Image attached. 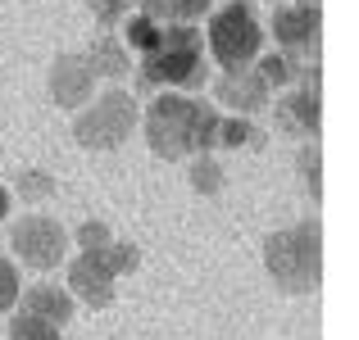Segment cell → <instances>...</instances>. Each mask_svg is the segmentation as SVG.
<instances>
[{"mask_svg": "<svg viewBox=\"0 0 359 340\" xmlns=\"http://www.w3.org/2000/svg\"><path fill=\"white\" fill-rule=\"evenodd\" d=\"M100 259L109 263V272H114V277H128V272L141 268V250L132 241H109L105 250H100Z\"/></svg>", "mask_w": 359, "mask_h": 340, "instance_id": "603a6c76", "label": "cell"}, {"mask_svg": "<svg viewBox=\"0 0 359 340\" xmlns=\"http://www.w3.org/2000/svg\"><path fill=\"white\" fill-rule=\"evenodd\" d=\"M214 146H223V150H259L264 132L255 127L250 118H241V113H223L219 118V141H214Z\"/></svg>", "mask_w": 359, "mask_h": 340, "instance_id": "2e32d148", "label": "cell"}, {"mask_svg": "<svg viewBox=\"0 0 359 340\" xmlns=\"http://www.w3.org/2000/svg\"><path fill=\"white\" fill-rule=\"evenodd\" d=\"M210 69H205V41L201 27L191 23H164L159 32V45L141 59V82L159 91H187L191 96L196 87H205Z\"/></svg>", "mask_w": 359, "mask_h": 340, "instance_id": "3957f363", "label": "cell"}, {"mask_svg": "<svg viewBox=\"0 0 359 340\" xmlns=\"http://www.w3.org/2000/svg\"><path fill=\"white\" fill-rule=\"evenodd\" d=\"M137 122H141L137 96L123 91V87H109L73 113V141H78L82 150H118L123 141L132 136Z\"/></svg>", "mask_w": 359, "mask_h": 340, "instance_id": "277c9868", "label": "cell"}, {"mask_svg": "<svg viewBox=\"0 0 359 340\" xmlns=\"http://www.w3.org/2000/svg\"><path fill=\"white\" fill-rule=\"evenodd\" d=\"M205 50L223 64V73L250 69L264 55V23L255 14L250 0H228L223 9H214L210 32H205Z\"/></svg>", "mask_w": 359, "mask_h": 340, "instance_id": "5b68a950", "label": "cell"}, {"mask_svg": "<svg viewBox=\"0 0 359 340\" xmlns=\"http://www.w3.org/2000/svg\"><path fill=\"white\" fill-rule=\"evenodd\" d=\"M55 191H60V186H55V173H46V168H23V173L14 177V191L9 195H18V200L23 204H46V200H55Z\"/></svg>", "mask_w": 359, "mask_h": 340, "instance_id": "e0dca14e", "label": "cell"}, {"mask_svg": "<svg viewBox=\"0 0 359 340\" xmlns=\"http://www.w3.org/2000/svg\"><path fill=\"white\" fill-rule=\"evenodd\" d=\"M159 32H164V23H159V18H150L146 9H137V14L128 18V41H123V45H128L132 55H141V59H146V55L159 45Z\"/></svg>", "mask_w": 359, "mask_h": 340, "instance_id": "d6986e66", "label": "cell"}, {"mask_svg": "<svg viewBox=\"0 0 359 340\" xmlns=\"http://www.w3.org/2000/svg\"><path fill=\"white\" fill-rule=\"evenodd\" d=\"M300 5H318V0H300Z\"/></svg>", "mask_w": 359, "mask_h": 340, "instance_id": "83f0119b", "label": "cell"}, {"mask_svg": "<svg viewBox=\"0 0 359 340\" xmlns=\"http://www.w3.org/2000/svg\"><path fill=\"white\" fill-rule=\"evenodd\" d=\"M187 182H191L196 195H223V186H228V173H223V164L214 155H191L187 159Z\"/></svg>", "mask_w": 359, "mask_h": 340, "instance_id": "9a60e30c", "label": "cell"}, {"mask_svg": "<svg viewBox=\"0 0 359 340\" xmlns=\"http://www.w3.org/2000/svg\"><path fill=\"white\" fill-rule=\"evenodd\" d=\"M264 268H269L273 286L287 295H309L323 281V222L305 218L273 232L264 241Z\"/></svg>", "mask_w": 359, "mask_h": 340, "instance_id": "7a4b0ae2", "label": "cell"}, {"mask_svg": "<svg viewBox=\"0 0 359 340\" xmlns=\"http://www.w3.org/2000/svg\"><path fill=\"white\" fill-rule=\"evenodd\" d=\"M64 290L87 309H109L118 299V277L109 272V263L100 259V250L78 254V259H69V281H64Z\"/></svg>", "mask_w": 359, "mask_h": 340, "instance_id": "9c48e42d", "label": "cell"}, {"mask_svg": "<svg viewBox=\"0 0 359 340\" xmlns=\"http://www.w3.org/2000/svg\"><path fill=\"white\" fill-rule=\"evenodd\" d=\"M18 295H23V286H18V263L9 259V254H0V313H9V309L18 304Z\"/></svg>", "mask_w": 359, "mask_h": 340, "instance_id": "cb8c5ba5", "label": "cell"}, {"mask_svg": "<svg viewBox=\"0 0 359 340\" xmlns=\"http://www.w3.org/2000/svg\"><path fill=\"white\" fill-rule=\"evenodd\" d=\"M128 5H141V9H146V5H150V0H128Z\"/></svg>", "mask_w": 359, "mask_h": 340, "instance_id": "4316f807", "label": "cell"}, {"mask_svg": "<svg viewBox=\"0 0 359 340\" xmlns=\"http://www.w3.org/2000/svg\"><path fill=\"white\" fill-rule=\"evenodd\" d=\"M73 309H78V299H73L60 281H36V286L23 290V313L41 318V323L64 327V323H73Z\"/></svg>", "mask_w": 359, "mask_h": 340, "instance_id": "7c38bea8", "label": "cell"}, {"mask_svg": "<svg viewBox=\"0 0 359 340\" xmlns=\"http://www.w3.org/2000/svg\"><path fill=\"white\" fill-rule=\"evenodd\" d=\"M214 100H219L228 113L250 118V113L273 105V91H269V82H264L255 69H232V73H223V78L214 82Z\"/></svg>", "mask_w": 359, "mask_h": 340, "instance_id": "8fae6325", "label": "cell"}, {"mask_svg": "<svg viewBox=\"0 0 359 340\" xmlns=\"http://www.w3.org/2000/svg\"><path fill=\"white\" fill-rule=\"evenodd\" d=\"M210 9H214V0H150L146 14L159 18V23H196Z\"/></svg>", "mask_w": 359, "mask_h": 340, "instance_id": "ac0fdd59", "label": "cell"}, {"mask_svg": "<svg viewBox=\"0 0 359 340\" xmlns=\"http://www.w3.org/2000/svg\"><path fill=\"white\" fill-rule=\"evenodd\" d=\"M273 41L291 59H318V41H323V9L318 5H282L273 9Z\"/></svg>", "mask_w": 359, "mask_h": 340, "instance_id": "52a82bcc", "label": "cell"}, {"mask_svg": "<svg viewBox=\"0 0 359 340\" xmlns=\"http://www.w3.org/2000/svg\"><path fill=\"white\" fill-rule=\"evenodd\" d=\"M87 9L100 27H118L128 18V0H87Z\"/></svg>", "mask_w": 359, "mask_h": 340, "instance_id": "d4e9b609", "label": "cell"}, {"mask_svg": "<svg viewBox=\"0 0 359 340\" xmlns=\"http://www.w3.org/2000/svg\"><path fill=\"white\" fill-rule=\"evenodd\" d=\"M250 69L259 73L264 82H269V91H287V87H296V82H300L305 64H296L291 55H282V50H269V55H259Z\"/></svg>", "mask_w": 359, "mask_h": 340, "instance_id": "5bb4252c", "label": "cell"}, {"mask_svg": "<svg viewBox=\"0 0 359 340\" xmlns=\"http://www.w3.org/2000/svg\"><path fill=\"white\" fill-rule=\"evenodd\" d=\"M69 245L73 241H69V232H64V222H55L50 213H23V218L9 227V250L32 272L60 268V263L69 259Z\"/></svg>", "mask_w": 359, "mask_h": 340, "instance_id": "8992f818", "label": "cell"}, {"mask_svg": "<svg viewBox=\"0 0 359 340\" xmlns=\"http://www.w3.org/2000/svg\"><path fill=\"white\" fill-rule=\"evenodd\" d=\"M219 118L223 113L210 100H196L187 91H159L141 113V132L159 159L182 164L191 155H210V146L219 141Z\"/></svg>", "mask_w": 359, "mask_h": 340, "instance_id": "6da1fadb", "label": "cell"}, {"mask_svg": "<svg viewBox=\"0 0 359 340\" xmlns=\"http://www.w3.org/2000/svg\"><path fill=\"white\" fill-rule=\"evenodd\" d=\"M46 91H50L55 109L78 113L91 96H96V78H91V69H87L82 55H55L50 73H46Z\"/></svg>", "mask_w": 359, "mask_h": 340, "instance_id": "30bf717a", "label": "cell"}, {"mask_svg": "<svg viewBox=\"0 0 359 340\" xmlns=\"http://www.w3.org/2000/svg\"><path fill=\"white\" fill-rule=\"evenodd\" d=\"M9 209H14V195H9V186L0 182V222L9 218Z\"/></svg>", "mask_w": 359, "mask_h": 340, "instance_id": "484cf974", "label": "cell"}, {"mask_svg": "<svg viewBox=\"0 0 359 340\" xmlns=\"http://www.w3.org/2000/svg\"><path fill=\"white\" fill-rule=\"evenodd\" d=\"M296 168H300V182H305L309 200H323V150H318V141H305L296 150Z\"/></svg>", "mask_w": 359, "mask_h": 340, "instance_id": "ffe728a7", "label": "cell"}, {"mask_svg": "<svg viewBox=\"0 0 359 340\" xmlns=\"http://www.w3.org/2000/svg\"><path fill=\"white\" fill-rule=\"evenodd\" d=\"M278 105V127L296 132V136H318V127H323V91H318V69L300 73L296 91H287L282 100H273Z\"/></svg>", "mask_w": 359, "mask_h": 340, "instance_id": "ba28073f", "label": "cell"}, {"mask_svg": "<svg viewBox=\"0 0 359 340\" xmlns=\"http://www.w3.org/2000/svg\"><path fill=\"white\" fill-rule=\"evenodd\" d=\"M69 241L78 245V254H96V250H105V245L114 241V232H109V222L87 218V222H78V232H73Z\"/></svg>", "mask_w": 359, "mask_h": 340, "instance_id": "7402d4cb", "label": "cell"}, {"mask_svg": "<svg viewBox=\"0 0 359 340\" xmlns=\"http://www.w3.org/2000/svg\"><path fill=\"white\" fill-rule=\"evenodd\" d=\"M9 340H64V327L41 323L32 313H18V318H9Z\"/></svg>", "mask_w": 359, "mask_h": 340, "instance_id": "44dd1931", "label": "cell"}, {"mask_svg": "<svg viewBox=\"0 0 359 340\" xmlns=\"http://www.w3.org/2000/svg\"><path fill=\"white\" fill-rule=\"evenodd\" d=\"M82 59H87V69H91V78H105V82H118V78H128V69H132V50L118 41L114 32H100L96 41L82 50Z\"/></svg>", "mask_w": 359, "mask_h": 340, "instance_id": "4fadbf2b", "label": "cell"}]
</instances>
